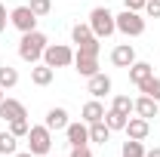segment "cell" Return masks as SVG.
<instances>
[{
  "label": "cell",
  "instance_id": "1",
  "mask_svg": "<svg viewBox=\"0 0 160 157\" xmlns=\"http://www.w3.org/2000/svg\"><path fill=\"white\" fill-rule=\"evenodd\" d=\"M49 46V40L43 31H28V34H22L19 40V59L28 62V65H37L43 59V49Z\"/></svg>",
  "mask_w": 160,
  "mask_h": 157
},
{
  "label": "cell",
  "instance_id": "2",
  "mask_svg": "<svg viewBox=\"0 0 160 157\" xmlns=\"http://www.w3.org/2000/svg\"><path fill=\"white\" fill-rule=\"evenodd\" d=\"M25 142H28V151H31L34 157H49L52 154V129H49L46 123L31 126L28 136H25Z\"/></svg>",
  "mask_w": 160,
  "mask_h": 157
},
{
  "label": "cell",
  "instance_id": "3",
  "mask_svg": "<svg viewBox=\"0 0 160 157\" xmlns=\"http://www.w3.org/2000/svg\"><path fill=\"white\" fill-rule=\"evenodd\" d=\"M89 28H92V34L99 40L111 37L114 31H117V22H114V13L111 9H105V6H96L92 13H89Z\"/></svg>",
  "mask_w": 160,
  "mask_h": 157
},
{
  "label": "cell",
  "instance_id": "4",
  "mask_svg": "<svg viewBox=\"0 0 160 157\" xmlns=\"http://www.w3.org/2000/svg\"><path fill=\"white\" fill-rule=\"evenodd\" d=\"M117 22V31L123 37H142L145 34V19H142V13H132V9H123L114 16Z\"/></svg>",
  "mask_w": 160,
  "mask_h": 157
},
{
  "label": "cell",
  "instance_id": "5",
  "mask_svg": "<svg viewBox=\"0 0 160 157\" xmlns=\"http://www.w3.org/2000/svg\"><path fill=\"white\" fill-rule=\"evenodd\" d=\"M43 65H49V68H68V65H74V49L68 43H49L43 49Z\"/></svg>",
  "mask_w": 160,
  "mask_h": 157
},
{
  "label": "cell",
  "instance_id": "6",
  "mask_svg": "<svg viewBox=\"0 0 160 157\" xmlns=\"http://www.w3.org/2000/svg\"><path fill=\"white\" fill-rule=\"evenodd\" d=\"M9 25L22 34H28V31H37V16L28 3H19L16 9H9Z\"/></svg>",
  "mask_w": 160,
  "mask_h": 157
},
{
  "label": "cell",
  "instance_id": "7",
  "mask_svg": "<svg viewBox=\"0 0 160 157\" xmlns=\"http://www.w3.org/2000/svg\"><path fill=\"white\" fill-rule=\"evenodd\" d=\"M65 136H68V145H71V148L89 145V123H83V120L68 123V126H65Z\"/></svg>",
  "mask_w": 160,
  "mask_h": 157
},
{
  "label": "cell",
  "instance_id": "8",
  "mask_svg": "<svg viewBox=\"0 0 160 157\" xmlns=\"http://www.w3.org/2000/svg\"><path fill=\"white\" fill-rule=\"evenodd\" d=\"M86 80H89L86 89H89L92 99H105V96H111V89H114V83H111V77L105 71H99V74H92V77H86Z\"/></svg>",
  "mask_w": 160,
  "mask_h": 157
},
{
  "label": "cell",
  "instance_id": "9",
  "mask_svg": "<svg viewBox=\"0 0 160 157\" xmlns=\"http://www.w3.org/2000/svg\"><path fill=\"white\" fill-rule=\"evenodd\" d=\"M123 133H126V139H136V142H145L148 139V133H151V120L145 117H129L126 120V126H123Z\"/></svg>",
  "mask_w": 160,
  "mask_h": 157
},
{
  "label": "cell",
  "instance_id": "10",
  "mask_svg": "<svg viewBox=\"0 0 160 157\" xmlns=\"http://www.w3.org/2000/svg\"><path fill=\"white\" fill-rule=\"evenodd\" d=\"M132 62H136V46L132 43H117L111 49V65L114 68H129Z\"/></svg>",
  "mask_w": 160,
  "mask_h": 157
},
{
  "label": "cell",
  "instance_id": "11",
  "mask_svg": "<svg viewBox=\"0 0 160 157\" xmlns=\"http://www.w3.org/2000/svg\"><path fill=\"white\" fill-rule=\"evenodd\" d=\"M74 71H77L80 77H92V74H99V56L74 53Z\"/></svg>",
  "mask_w": 160,
  "mask_h": 157
},
{
  "label": "cell",
  "instance_id": "12",
  "mask_svg": "<svg viewBox=\"0 0 160 157\" xmlns=\"http://www.w3.org/2000/svg\"><path fill=\"white\" fill-rule=\"evenodd\" d=\"M132 111H136L139 117L151 120V117H157V114H160V102H154L151 96H139V99H132Z\"/></svg>",
  "mask_w": 160,
  "mask_h": 157
},
{
  "label": "cell",
  "instance_id": "13",
  "mask_svg": "<svg viewBox=\"0 0 160 157\" xmlns=\"http://www.w3.org/2000/svg\"><path fill=\"white\" fill-rule=\"evenodd\" d=\"M19 117H28V111H25V105H22L19 99H3L0 102V120H19Z\"/></svg>",
  "mask_w": 160,
  "mask_h": 157
},
{
  "label": "cell",
  "instance_id": "14",
  "mask_svg": "<svg viewBox=\"0 0 160 157\" xmlns=\"http://www.w3.org/2000/svg\"><path fill=\"white\" fill-rule=\"evenodd\" d=\"M80 120L83 123H99V120H105V105H102L99 99H89L83 105V111H80Z\"/></svg>",
  "mask_w": 160,
  "mask_h": 157
},
{
  "label": "cell",
  "instance_id": "15",
  "mask_svg": "<svg viewBox=\"0 0 160 157\" xmlns=\"http://www.w3.org/2000/svg\"><path fill=\"white\" fill-rule=\"evenodd\" d=\"M56 80V68H49V65H43V62H37L34 68H31V83L34 86H49Z\"/></svg>",
  "mask_w": 160,
  "mask_h": 157
},
{
  "label": "cell",
  "instance_id": "16",
  "mask_svg": "<svg viewBox=\"0 0 160 157\" xmlns=\"http://www.w3.org/2000/svg\"><path fill=\"white\" fill-rule=\"evenodd\" d=\"M126 71H129V80H132L136 86H139V83H145L148 77H154V65H148V62H139V59L132 62Z\"/></svg>",
  "mask_w": 160,
  "mask_h": 157
},
{
  "label": "cell",
  "instance_id": "17",
  "mask_svg": "<svg viewBox=\"0 0 160 157\" xmlns=\"http://www.w3.org/2000/svg\"><path fill=\"white\" fill-rule=\"evenodd\" d=\"M71 120H68V111L65 108H49L46 111V126L52 129V133H59V129H65Z\"/></svg>",
  "mask_w": 160,
  "mask_h": 157
},
{
  "label": "cell",
  "instance_id": "18",
  "mask_svg": "<svg viewBox=\"0 0 160 157\" xmlns=\"http://www.w3.org/2000/svg\"><path fill=\"white\" fill-rule=\"evenodd\" d=\"M126 114H120V111H114V108H108L105 111V123H108V129L111 133H123V126H126Z\"/></svg>",
  "mask_w": 160,
  "mask_h": 157
},
{
  "label": "cell",
  "instance_id": "19",
  "mask_svg": "<svg viewBox=\"0 0 160 157\" xmlns=\"http://www.w3.org/2000/svg\"><path fill=\"white\" fill-rule=\"evenodd\" d=\"M111 139V129H108V123L99 120V123H89V142H96V145H105Z\"/></svg>",
  "mask_w": 160,
  "mask_h": 157
},
{
  "label": "cell",
  "instance_id": "20",
  "mask_svg": "<svg viewBox=\"0 0 160 157\" xmlns=\"http://www.w3.org/2000/svg\"><path fill=\"white\" fill-rule=\"evenodd\" d=\"M16 151H19V139L12 136L9 129H3V133H0V154L12 157V154H16Z\"/></svg>",
  "mask_w": 160,
  "mask_h": 157
},
{
  "label": "cell",
  "instance_id": "21",
  "mask_svg": "<svg viewBox=\"0 0 160 157\" xmlns=\"http://www.w3.org/2000/svg\"><path fill=\"white\" fill-rule=\"evenodd\" d=\"M16 83H19V71L12 65H0V86L3 89H12Z\"/></svg>",
  "mask_w": 160,
  "mask_h": 157
},
{
  "label": "cell",
  "instance_id": "22",
  "mask_svg": "<svg viewBox=\"0 0 160 157\" xmlns=\"http://www.w3.org/2000/svg\"><path fill=\"white\" fill-rule=\"evenodd\" d=\"M89 37H96V34H92V28H89V22H86V25H83V22H77V25H74V28H71V40H74V43H86V40Z\"/></svg>",
  "mask_w": 160,
  "mask_h": 157
},
{
  "label": "cell",
  "instance_id": "23",
  "mask_svg": "<svg viewBox=\"0 0 160 157\" xmlns=\"http://www.w3.org/2000/svg\"><path fill=\"white\" fill-rule=\"evenodd\" d=\"M139 93L142 96H151L154 102H160V77H148L145 83H139Z\"/></svg>",
  "mask_w": 160,
  "mask_h": 157
},
{
  "label": "cell",
  "instance_id": "24",
  "mask_svg": "<svg viewBox=\"0 0 160 157\" xmlns=\"http://www.w3.org/2000/svg\"><path fill=\"white\" fill-rule=\"evenodd\" d=\"M120 157H145V145L136 139H126L123 148H120Z\"/></svg>",
  "mask_w": 160,
  "mask_h": 157
},
{
  "label": "cell",
  "instance_id": "25",
  "mask_svg": "<svg viewBox=\"0 0 160 157\" xmlns=\"http://www.w3.org/2000/svg\"><path fill=\"white\" fill-rule=\"evenodd\" d=\"M28 129H31V123H28V117L9 120V133H12L16 139H25V136H28Z\"/></svg>",
  "mask_w": 160,
  "mask_h": 157
},
{
  "label": "cell",
  "instance_id": "26",
  "mask_svg": "<svg viewBox=\"0 0 160 157\" xmlns=\"http://www.w3.org/2000/svg\"><path fill=\"white\" fill-rule=\"evenodd\" d=\"M111 108L129 117V114H132V99H129V96H114V102H111Z\"/></svg>",
  "mask_w": 160,
  "mask_h": 157
},
{
  "label": "cell",
  "instance_id": "27",
  "mask_svg": "<svg viewBox=\"0 0 160 157\" xmlns=\"http://www.w3.org/2000/svg\"><path fill=\"white\" fill-rule=\"evenodd\" d=\"M77 53H86V56H99V53H102V40H99V37H89L86 43H80V46H77Z\"/></svg>",
  "mask_w": 160,
  "mask_h": 157
},
{
  "label": "cell",
  "instance_id": "28",
  "mask_svg": "<svg viewBox=\"0 0 160 157\" xmlns=\"http://www.w3.org/2000/svg\"><path fill=\"white\" fill-rule=\"evenodd\" d=\"M28 6L34 9V16H49V9H52V0H28Z\"/></svg>",
  "mask_w": 160,
  "mask_h": 157
},
{
  "label": "cell",
  "instance_id": "29",
  "mask_svg": "<svg viewBox=\"0 0 160 157\" xmlns=\"http://www.w3.org/2000/svg\"><path fill=\"white\" fill-rule=\"evenodd\" d=\"M145 16L148 19H160V0H148L145 3Z\"/></svg>",
  "mask_w": 160,
  "mask_h": 157
},
{
  "label": "cell",
  "instance_id": "30",
  "mask_svg": "<svg viewBox=\"0 0 160 157\" xmlns=\"http://www.w3.org/2000/svg\"><path fill=\"white\" fill-rule=\"evenodd\" d=\"M148 0H123V9H132V13H142Z\"/></svg>",
  "mask_w": 160,
  "mask_h": 157
},
{
  "label": "cell",
  "instance_id": "31",
  "mask_svg": "<svg viewBox=\"0 0 160 157\" xmlns=\"http://www.w3.org/2000/svg\"><path fill=\"white\" fill-rule=\"evenodd\" d=\"M71 157H92L89 145H80V148H71Z\"/></svg>",
  "mask_w": 160,
  "mask_h": 157
},
{
  "label": "cell",
  "instance_id": "32",
  "mask_svg": "<svg viewBox=\"0 0 160 157\" xmlns=\"http://www.w3.org/2000/svg\"><path fill=\"white\" fill-rule=\"evenodd\" d=\"M6 25H9V13H6V6L0 3V34L6 31Z\"/></svg>",
  "mask_w": 160,
  "mask_h": 157
},
{
  "label": "cell",
  "instance_id": "33",
  "mask_svg": "<svg viewBox=\"0 0 160 157\" xmlns=\"http://www.w3.org/2000/svg\"><path fill=\"white\" fill-rule=\"evenodd\" d=\"M145 157H160V148H151V151H145Z\"/></svg>",
  "mask_w": 160,
  "mask_h": 157
},
{
  "label": "cell",
  "instance_id": "34",
  "mask_svg": "<svg viewBox=\"0 0 160 157\" xmlns=\"http://www.w3.org/2000/svg\"><path fill=\"white\" fill-rule=\"evenodd\" d=\"M12 157H34V154H31V151H16Z\"/></svg>",
  "mask_w": 160,
  "mask_h": 157
},
{
  "label": "cell",
  "instance_id": "35",
  "mask_svg": "<svg viewBox=\"0 0 160 157\" xmlns=\"http://www.w3.org/2000/svg\"><path fill=\"white\" fill-rule=\"evenodd\" d=\"M3 99H6V93H3V86H0V102H3Z\"/></svg>",
  "mask_w": 160,
  "mask_h": 157
},
{
  "label": "cell",
  "instance_id": "36",
  "mask_svg": "<svg viewBox=\"0 0 160 157\" xmlns=\"http://www.w3.org/2000/svg\"><path fill=\"white\" fill-rule=\"evenodd\" d=\"M49 157H59V154H49Z\"/></svg>",
  "mask_w": 160,
  "mask_h": 157
},
{
  "label": "cell",
  "instance_id": "37",
  "mask_svg": "<svg viewBox=\"0 0 160 157\" xmlns=\"http://www.w3.org/2000/svg\"><path fill=\"white\" fill-rule=\"evenodd\" d=\"M22 3H28V0H22Z\"/></svg>",
  "mask_w": 160,
  "mask_h": 157
},
{
  "label": "cell",
  "instance_id": "38",
  "mask_svg": "<svg viewBox=\"0 0 160 157\" xmlns=\"http://www.w3.org/2000/svg\"><path fill=\"white\" fill-rule=\"evenodd\" d=\"M0 157H6V154H0Z\"/></svg>",
  "mask_w": 160,
  "mask_h": 157
}]
</instances>
